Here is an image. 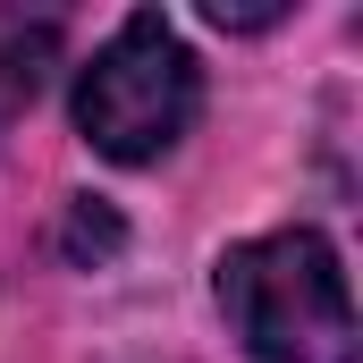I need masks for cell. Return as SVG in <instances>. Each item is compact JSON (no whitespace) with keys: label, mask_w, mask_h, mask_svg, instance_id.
<instances>
[{"label":"cell","mask_w":363,"mask_h":363,"mask_svg":"<svg viewBox=\"0 0 363 363\" xmlns=\"http://www.w3.org/2000/svg\"><path fill=\"white\" fill-rule=\"evenodd\" d=\"M220 313L254 363H355V296L321 228H271L220 254Z\"/></svg>","instance_id":"1"},{"label":"cell","mask_w":363,"mask_h":363,"mask_svg":"<svg viewBox=\"0 0 363 363\" xmlns=\"http://www.w3.org/2000/svg\"><path fill=\"white\" fill-rule=\"evenodd\" d=\"M194 110H203V68H194L186 34L161 9H135L93 51V68L77 77V127H85V144L101 161H127V169L161 161L194 127Z\"/></svg>","instance_id":"2"},{"label":"cell","mask_w":363,"mask_h":363,"mask_svg":"<svg viewBox=\"0 0 363 363\" xmlns=\"http://www.w3.org/2000/svg\"><path fill=\"white\" fill-rule=\"evenodd\" d=\"M51 68H60V26L26 17V9H0V135L34 110V93L51 85Z\"/></svg>","instance_id":"3"}]
</instances>
